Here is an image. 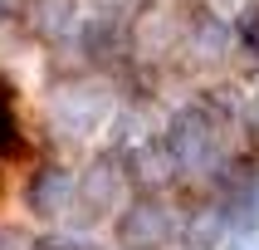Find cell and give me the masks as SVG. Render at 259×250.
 Segmentation results:
<instances>
[{
    "instance_id": "cell-8",
    "label": "cell",
    "mask_w": 259,
    "mask_h": 250,
    "mask_svg": "<svg viewBox=\"0 0 259 250\" xmlns=\"http://www.w3.org/2000/svg\"><path fill=\"white\" fill-rule=\"evenodd\" d=\"M20 245H25V235H20V231H0V250H20Z\"/></svg>"
},
{
    "instance_id": "cell-5",
    "label": "cell",
    "mask_w": 259,
    "mask_h": 250,
    "mask_svg": "<svg viewBox=\"0 0 259 250\" xmlns=\"http://www.w3.org/2000/svg\"><path fill=\"white\" fill-rule=\"evenodd\" d=\"M25 152V132L15 123V98H10V84L0 79V157H20Z\"/></svg>"
},
{
    "instance_id": "cell-6",
    "label": "cell",
    "mask_w": 259,
    "mask_h": 250,
    "mask_svg": "<svg viewBox=\"0 0 259 250\" xmlns=\"http://www.w3.org/2000/svg\"><path fill=\"white\" fill-rule=\"evenodd\" d=\"M220 231H225V211H201V216L191 221V231H186V245L191 250H210L220 240Z\"/></svg>"
},
{
    "instance_id": "cell-2",
    "label": "cell",
    "mask_w": 259,
    "mask_h": 250,
    "mask_svg": "<svg viewBox=\"0 0 259 250\" xmlns=\"http://www.w3.org/2000/svg\"><path fill=\"white\" fill-rule=\"evenodd\" d=\"M176 235V221L161 201H132L122 216H117V245L122 250H161Z\"/></svg>"
},
{
    "instance_id": "cell-4",
    "label": "cell",
    "mask_w": 259,
    "mask_h": 250,
    "mask_svg": "<svg viewBox=\"0 0 259 250\" xmlns=\"http://www.w3.org/2000/svg\"><path fill=\"white\" fill-rule=\"evenodd\" d=\"M117 187H122V172H117V162H113V157L93 162V167H88V176L78 182V196L88 201V216H103V211L113 206Z\"/></svg>"
},
{
    "instance_id": "cell-7",
    "label": "cell",
    "mask_w": 259,
    "mask_h": 250,
    "mask_svg": "<svg viewBox=\"0 0 259 250\" xmlns=\"http://www.w3.org/2000/svg\"><path fill=\"white\" fill-rule=\"evenodd\" d=\"M225 34H230L225 25H215V20H201V54H220V49H225Z\"/></svg>"
},
{
    "instance_id": "cell-3",
    "label": "cell",
    "mask_w": 259,
    "mask_h": 250,
    "mask_svg": "<svg viewBox=\"0 0 259 250\" xmlns=\"http://www.w3.org/2000/svg\"><path fill=\"white\" fill-rule=\"evenodd\" d=\"M73 196H78V182H73L64 167H39V172L25 182V206L34 216H44V221L64 216L73 206Z\"/></svg>"
},
{
    "instance_id": "cell-9",
    "label": "cell",
    "mask_w": 259,
    "mask_h": 250,
    "mask_svg": "<svg viewBox=\"0 0 259 250\" xmlns=\"http://www.w3.org/2000/svg\"><path fill=\"white\" fill-rule=\"evenodd\" d=\"M245 29H249V44H254V49H259V10H254V15H249V20H245Z\"/></svg>"
},
{
    "instance_id": "cell-1",
    "label": "cell",
    "mask_w": 259,
    "mask_h": 250,
    "mask_svg": "<svg viewBox=\"0 0 259 250\" xmlns=\"http://www.w3.org/2000/svg\"><path fill=\"white\" fill-rule=\"evenodd\" d=\"M166 152H171V162H176V167H186V172L210 167L215 152H220L215 123H210L201 108H181V113L171 118V128H166Z\"/></svg>"
}]
</instances>
